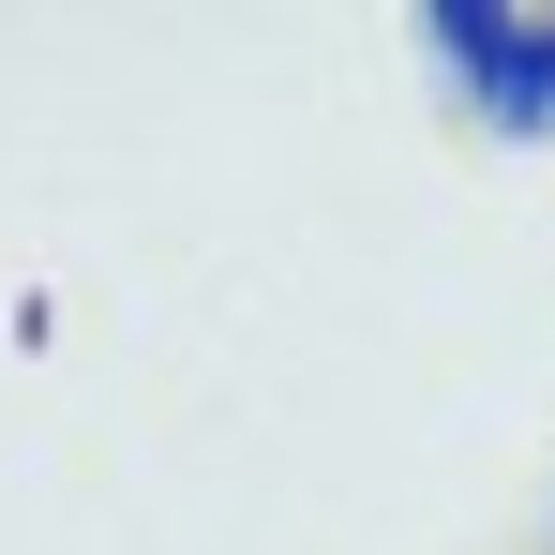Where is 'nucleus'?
<instances>
[{"label":"nucleus","instance_id":"nucleus-1","mask_svg":"<svg viewBox=\"0 0 555 555\" xmlns=\"http://www.w3.org/2000/svg\"><path fill=\"white\" fill-rule=\"evenodd\" d=\"M421 61L465 91L480 135H555V15H511V0H421Z\"/></svg>","mask_w":555,"mask_h":555}]
</instances>
